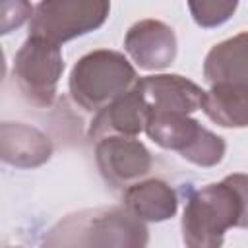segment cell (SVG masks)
<instances>
[{"mask_svg":"<svg viewBox=\"0 0 248 248\" xmlns=\"http://www.w3.org/2000/svg\"><path fill=\"white\" fill-rule=\"evenodd\" d=\"M124 46L132 60L145 70L167 68L176 56V39L172 29L155 19H143L130 27Z\"/></svg>","mask_w":248,"mask_h":248,"instance_id":"6","label":"cell"},{"mask_svg":"<svg viewBox=\"0 0 248 248\" xmlns=\"http://www.w3.org/2000/svg\"><path fill=\"white\" fill-rule=\"evenodd\" d=\"M136 72L114 50H95L79 58L70 74V93L87 110L107 107L134 83Z\"/></svg>","mask_w":248,"mask_h":248,"instance_id":"2","label":"cell"},{"mask_svg":"<svg viewBox=\"0 0 248 248\" xmlns=\"http://www.w3.org/2000/svg\"><path fill=\"white\" fill-rule=\"evenodd\" d=\"M238 0H188L190 14L200 27H217L236 10Z\"/></svg>","mask_w":248,"mask_h":248,"instance_id":"14","label":"cell"},{"mask_svg":"<svg viewBox=\"0 0 248 248\" xmlns=\"http://www.w3.org/2000/svg\"><path fill=\"white\" fill-rule=\"evenodd\" d=\"M227 178L236 186V190L240 192L242 203H244V217H242L240 227H248V174H231Z\"/></svg>","mask_w":248,"mask_h":248,"instance_id":"16","label":"cell"},{"mask_svg":"<svg viewBox=\"0 0 248 248\" xmlns=\"http://www.w3.org/2000/svg\"><path fill=\"white\" fill-rule=\"evenodd\" d=\"M203 112L225 128L248 126V85L215 83L202 97Z\"/></svg>","mask_w":248,"mask_h":248,"instance_id":"12","label":"cell"},{"mask_svg":"<svg viewBox=\"0 0 248 248\" xmlns=\"http://www.w3.org/2000/svg\"><path fill=\"white\" fill-rule=\"evenodd\" d=\"M52 145L45 134L25 124L4 122L0 155L14 167H37L50 157Z\"/></svg>","mask_w":248,"mask_h":248,"instance_id":"10","label":"cell"},{"mask_svg":"<svg viewBox=\"0 0 248 248\" xmlns=\"http://www.w3.org/2000/svg\"><path fill=\"white\" fill-rule=\"evenodd\" d=\"M244 203L236 186L225 178L219 184H207L194 192L182 217L184 242L190 246L221 244L229 227H240Z\"/></svg>","mask_w":248,"mask_h":248,"instance_id":"1","label":"cell"},{"mask_svg":"<svg viewBox=\"0 0 248 248\" xmlns=\"http://www.w3.org/2000/svg\"><path fill=\"white\" fill-rule=\"evenodd\" d=\"M147 116L149 107L141 93L134 87L132 91H124L101 108L91 124L89 136L95 140L105 136H134L140 130H145Z\"/></svg>","mask_w":248,"mask_h":248,"instance_id":"8","label":"cell"},{"mask_svg":"<svg viewBox=\"0 0 248 248\" xmlns=\"http://www.w3.org/2000/svg\"><path fill=\"white\" fill-rule=\"evenodd\" d=\"M95 155L103 176L112 184H126L140 178L151 167L147 149L130 136L101 138Z\"/></svg>","mask_w":248,"mask_h":248,"instance_id":"5","label":"cell"},{"mask_svg":"<svg viewBox=\"0 0 248 248\" xmlns=\"http://www.w3.org/2000/svg\"><path fill=\"white\" fill-rule=\"evenodd\" d=\"M203 76L211 85H248V31L215 45L205 56Z\"/></svg>","mask_w":248,"mask_h":248,"instance_id":"9","label":"cell"},{"mask_svg":"<svg viewBox=\"0 0 248 248\" xmlns=\"http://www.w3.org/2000/svg\"><path fill=\"white\" fill-rule=\"evenodd\" d=\"M108 10L110 0H41L29 19V35L60 45L101 27Z\"/></svg>","mask_w":248,"mask_h":248,"instance_id":"3","label":"cell"},{"mask_svg":"<svg viewBox=\"0 0 248 248\" xmlns=\"http://www.w3.org/2000/svg\"><path fill=\"white\" fill-rule=\"evenodd\" d=\"M196 120L188 116V112H149L145 122L147 136L167 149H176L184 157L190 147L203 134Z\"/></svg>","mask_w":248,"mask_h":248,"instance_id":"11","label":"cell"},{"mask_svg":"<svg viewBox=\"0 0 248 248\" xmlns=\"http://www.w3.org/2000/svg\"><path fill=\"white\" fill-rule=\"evenodd\" d=\"M33 8L27 0H0V19H2V33H10L17 29L21 23L31 19Z\"/></svg>","mask_w":248,"mask_h":248,"instance_id":"15","label":"cell"},{"mask_svg":"<svg viewBox=\"0 0 248 248\" xmlns=\"http://www.w3.org/2000/svg\"><path fill=\"white\" fill-rule=\"evenodd\" d=\"M149 112H192L202 108L203 91L180 76H147L136 81Z\"/></svg>","mask_w":248,"mask_h":248,"instance_id":"7","label":"cell"},{"mask_svg":"<svg viewBox=\"0 0 248 248\" xmlns=\"http://www.w3.org/2000/svg\"><path fill=\"white\" fill-rule=\"evenodd\" d=\"M62 70L60 46L39 35H29L14 58V78L19 91L41 108L52 105Z\"/></svg>","mask_w":248,"mask_h":248,"instance_id":"4","label":"cell"},{"mask_svg":"<svg viewBox=\"0 0 248 248\" xmlns=\"http://www.w3.org/2000/svg\"><path fill=\"white\" fill-rule=\"evenodd\" d=\"M126 205L141 219L163 221L176 211V196L161 180H147L143 184H134L124 194Z\"/></svg>","mask_w":248,"mask_h":248,"instance_id":"13","label":"cell"}]
</instances>
